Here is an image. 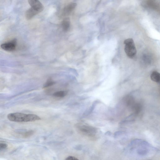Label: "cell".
Here are the masks:
<instances>
[{
  "mask_svg": "<svg viewBox=\"0 0 160 160\" xmlns=\"http://www.w3.org/2000/svg\"><path fill=\"white\" fill-rule=\"evenodd\" d=\"M55 82L51 78H49L45 84L43 86V88H45L54 85Z\"/></svg>",
  "mask_w": 160,
  "mask_h": 160,
  "instance_id": "obj_13",
  "label": "cell"
},
{
  "mask_svg": "<svg viewBox=\"0 0 160 160\" xmlns=\"http://www.w3.org/2000/svg\"><path fill=\"white\" fill-rule=\"evenodd\" d=\"M76 128L79 133L88 137H93L97 132L95 128L83 124H77Z\"/></svg>",
  "mask_w": 160,
  "mask_h": 160,
  "instance_id": "obj_2",
  "label": "cell"
},
{
  "mask_svg": "<svg viewBox=\"0 0 160 160\" xmlns=\"http://www.w3.org/2000/svg\"><path fill=\"white\" fill-rule=\"evenodd\" d=\"M39 13L37 10L31 7L26 11V17L27 20H29L32 18L35 15Z\"/></svg>",
  "mask_w": 160,
  "mask_h": 160,
  "instance_id": "obj_7",
  "label": "cell"
},
{
  "mask_svg": "<svg viewBox=\"0 0 160 160\" xmlns=\"http://www.w3.org/2000/svg\"><path fill=\"white\" fill-rule=\"evenodd\" d=\"M65 160H79L78 158L75 157L69 156L67 157L65 159Z\"/></svg>",
  "mask_w": 160,
  "mask_h": 160,
  "instance_id": "obj_16",
  "label": "cell"
},
{
  "mask_svg": "<svg viewBox=\"0 0 160 160\" xmlns=\"http://www.w3.org/2000/svg\"><path fill=\"white\" fill-rule=\"evenodd\" d=\"M67 93L68 92L66 91H60L54 93L53 95L55 97L61 98L65 97Z\"/></svg>",
  "mask_w": 160,
  "mask_h": 160,
  "instance_id": "obj_10",
  "label": "cell"
},
{
  "mask_svg": "<svg viewBox=\"0 0 160 160\" xmlns=\"http://www.w3.org/2000/svg\"><path fill=\"white\" fill-rule=\"evenodd\" d=\"M70 19L69 17H66L63 20L62 26L63 30L65 32L67 31L70 28Z\"/></svg>",
  "mask_w": 160,
  "mask_h": 160,
  "instance_id": "obj_8",
  "label": "cell"
},
{
  "mask_svg": "<svg viewBox=\"0 0 160 160\" xmlns=\"http://www.w3.org/2000/svg\"><path fill=\"white\" fill-rule=\"evenodd\" d=\"M125 51L128 57L133 58L137 54V50L133 39L129 38L126 39L124 42Z\"/></svg>",
  "mask_w": 160,
  "mask_h": 160,
  "instance_id": "obj_3",
  "label": "cell"
},
{
  "mask_svg": "<svg viewBox=\"0 0 160 160\" xmlns=\"http://www.w3.org/2000/svg\"><path fill=\"white\" fill-rule=\"evenodd\" d=\"M17 42L16 40H13L11 42L5 43L1 45L2 48L5 51H12L15 50Z\"/></svg>",
  "mask_w": 160,
  "mask_h": 160,
  "instance_id": "obj_6",
  "label": "cell"
},
{
  "mask_svg": "<svg viewBox=\"0 0 160 160\" xmlns=\"http://www.w3.org/2000/svg\"><path fill=\"white\" fill-rule=\"evenodd\" d=\"M28 2L32 8L37 10L39 13L43 11L44 7L43 5L38 0H29Z\"/></svg>",
  "mask_w": 160,
  "mask_h": 160,
  "instance_id": "obj_4",
  "label": "cell"
},
{
  "mask_svg": "<svg viewBox=\"0 0 160 160\" xmlns=\"http://www.w3.org/2000/svg\"><path fill=\"white\" fill-rule=\"evenodd\" d=\"M150 78L152 81L155 82L159 83L160 82V75L157 71L153 72L151 75Z\"/></svg>",
  "mask_w": 160,
  "mask_h": 160,
  "instance_id": "obj_9",
  "label": "cell"
},
{
  "mask_svg": "<svg viewBox=\"0 0 160 160\" xmlns=\"http://www.w3.org/2000/svg\"><path fill=\"white\" fill-rule=\"evenodd\" d=\"M34 134V131H30L26 132L24 134V137L25 138H28L33 135Z\"/></svg>",
  "mask_w": 160,
  "mask_h": 160,
  "instance_id": "obj_14",
  "label": "cell"
},
{
  "mask_svg": "<svg viewBox=\"0 0 160 160\" xmlns=\"http://www.w3.org/2000/svg\"><path fill=\"white\" fill-rule=\"evenodd\" d=\"M77 4L75 3H71L66 6L63 9L62 14L64 17L69 16L75 8Z\"/></svg>",
  "mask_w": 160,
  "mask_h": 160,
  "instance_id": "obj_5",
  "label": "cell"
},
{
  "mask_svg": "<svg viewBox=\"0 0 160 160\" xmlns=\"http://www.w3.org/2000/svg\"><path fill=\"white\" fill-rule=\"evenodd\" d=\"M125 102L128 106H132L134 104V99L131 96H128L125 99Z\"/></svg>",
  "mask_w": 160,
  "mask_h": 160,
  "instance_id": "obj_12",
  "label": "cell"
},
{
  "mask_svg": "<svg viewBox=\"0 0 160 160\" xmlns=\"http://www.w3.org/2000/svg\"><path fill=\"white\" fill-rule=\"evenodd\" d=\"M141 108V105L139 103L134 104L132 106L133 110L135 114H137L140 112Z\"/></svg>",
  "mask_w": 160,
  "mask_h": 160,
  "instance_id": "obj_11",
  "label": "cell"
},
{
  "mask_svg": "<svg viewBox=\"0 0 160 160\" xmlns=\"http://www.w3.org/2000/svg\"><path fill=\"white\" fill-rule=\"evenodd\" d=\"M7 118L10 121L18 122H34L41 119L38 116L35 114L19 113L9 114L7 115Z\"/></svg>",
  "mask_w": 160,
  "mask_h": 160,
  "instance_id": "obj_1",
  "label": "cell"
},
{
  "mask_svg": "<svg viewBox=\"0 0 160 160\" xmlns=\"http://www.w3.org/2000/svg\"><path fill=\"white\" fill-rule=\"evenodd\" d=\"M7 145L5 143H0V152L5 150L7 147Z\"/></svg>",
  "mask_w": 160,
  "mask_h": 160,
  "instance_id": "obj_15",
  "label": "cell"
},
{
  "mask_svg": "<svg viewBox=\"0 0 160 160\" xmlns=\"http://www.w3.org/2000/svg\"></svg>",
  "mask_w": 160,
  "mask_h": 160,
  "instance_id": "obj_17",
  "label": "cell"
}]
</instances>
